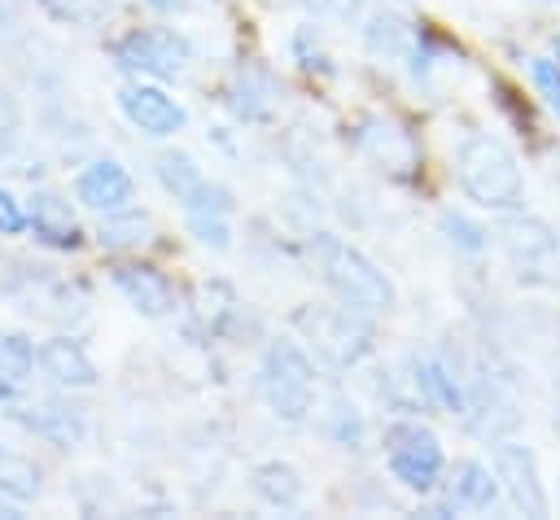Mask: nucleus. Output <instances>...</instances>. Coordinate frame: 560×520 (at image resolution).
I'll return each mask as SVG.
<instances>
[{"label": "nucleus", "instance_id": "obj_1", "mask_svg": "<svg viewBox=\"0 0 560 520\" xmlns=\"http://www.w3.org/2000/svg\"><path fill=\"white\" fill-rule=\"evenodd\" d=\"M306 253H311V267L319 271V280L332 288V297L359 315H381L394 306V284L385 280V271L363 253L354 249L350 240H341L337 232H315L306 240Z\"/></svg>", "mask_w": 560, "mask_h": 520}, {"label": "nucleus", "instance_id": "obj_2", "mask_svg": "<svg viewBox=\"0 0 560 520\" xmlns=\"http://www.w3.org/2000/svg\"><path fill=\"white\" fill-rule=\"evenodd\" d=\"M455 175L459 188L481 205V210H521L525 205V175L516 153L490 135V131H472L464 135L459 153H455Z\"/></svg>", "mask_w": 560, "mask_h": 520}, {"label": "nucleus", "instance_id": "obj_3", "mask_svg": "<svg viewBox=\"0 0 560 520\" xmlns=\"http://www.w3.org/2000/svg\"><path fill=\"white\" fill-rule=\"evenodd\" d=\"M258 393L280 419H289V424L306 419V411L315 402V363L306 358V350L298 341L267 345V354L258 363Z\"/></svg>", "mask_w": 560, "mask_h": 520}, {"label": "nucleus", "instance_id": "obj_4", "mask_svg": "<svg viewBox=\"0 0 560 520\" xmlns=\"http://www.w3.org/2000/svg\"><path fill=\"white\" fill-rule=\"evenodd\" d=\"M385 459L394 481L411 494H433L442 485V472H446L442 441L420 424H394L385 433Z\"/></svg>", "mask_w": 560, "mask_h": 520}, {"label": "nucleus", "instance_id": "obj_5", "mask_svg": "<svg viewBox=\"0 0 560 520\" xmlns=\"http://www.w3.org/2000/svg\"><path fill=\"white\" fill-rule=\"evenodd\" d=\"M114 61L131 74H149V79H179L192 61V44L179 31L166 26H149V31H131L114 44Z\"/></svg>", "mask_w": 560, "mask_h": 520}, {"label": "nucleus", "instance_id": "obj_6", "mask_svg": "<svg viewBox=\"0 0 560 520\" xmlns=\"http://www.w3.org/2000/svg\"><path fill=\"white\" fill-rule=\"evenodd\" d=\"M298 328L337 367L359 363L368 354V328H363L359 310H350V306H302L298 310Z\"/></svg>", "mask_w": 560, "mask_h": 520}, {"label": "nucleus", "instance_id": "obj_7", "mask_svg": "<svg viewBox=\"0 0 560 520\" xmlns=\"http://www.w3.org/2000/svg\"><path fill=\"white\" fill-rule=\"evenodd\" d=\"M158 179H162V188L184 205V214H197V210L232 214V192H228L223 184H214L188 153H162V157H158Z\"/></svg>", "mask_w": 560, "mask_h": 520}, {"label": "nucleus", "instance_id": "obj_8", "mask_svg": "<svg viewBox=\"0 0 560 520\" xmlns=\"http://www.w3.org/2000/svg\"><path fill=\"white\" fill-rule=\"evenodd\" d=\"M118 109L136 131H144L153 140H166V135L184 131V122H188V109L158 83H127L118 92Z\"/></svg>", "mask_w": 560, "mask_h": 520}, {"label": "nucleus", "instance_id": "obj_9", "mask_svg": "<svg viewBox=\"0 0 560 520\" xmlns=\"http://www.w3.org/2000/svg\"><path fill=\"white\" fill-rule=\"evenodd\" d=\"M109 280H114V288L122 293V302H127L136 315H144V319H166V315H175V306H179L171 280H166L162 271L144 267V262H118Z\"/></svg>", "mask_w": 560, "mask_h": 520}, {"label": "nucleus", "instance_id": "obj_10", "mask_svg": "<svg viewBox=\"0 0 560 520\" xmlns=\"http://www.w3.org/2000/svg\"><path fill=\"white\" fill-rule=\"evenodd\" d=\"M74 197L79 205H88L92 214H114V210H127L136 201V179L114 162V157H96L79 170L74 179Z\"/></svg>", "mask_w": 560, "mask_h": 520}, {"label": "nucleus", "instance_id": "obj_11", "mask_svg": "<svg viewBox=\"0 0 560 520\" xmlns=\"http://www.w3.org/2000/svg\"><path fill=\"white\" fill-rule=\"evenodd\" d=\"M494 476L499 485H508L512 503L529 516H542L547 511V494H542V481H538V463L525 446L516 441H499L494 446Z\"/></svg>", "mask_w": 560, "mask_h": 520}, {"label": "nucleus", "instance_id": "obj_12", "mask_svg": "<svg viewBox=\"0 0 560 520\" xmlns=\"http://www.w3.org/2000/svg\"><path fill=\"white\" fill-rule=\"evenodd\" d=\"M442 494H446V507L451 511H490L499 503V476L494 468H486L481 459H459L455 468L442 472Z\"/></svg>", "mask_w": 560, "mask_h": 520}, {"label": "nucleus", "instance_id": "obj_13", "mask_svg": "<svg viewBox=\"0 0 560 520\" xmlns=\"http://www.w3.org/2000/svg\"><path fill=\"white\" fill-rule=\"evenodd\" d=\"M26 227H31L35 240L48 245V249H79V245H83V227H79L70 201L57 197V192H35V197H31V205H26Z\"/></svg>", "mask_w": 560, "mask_h": 520}, {"label": "nucleus", "instance_id": "obj_14", "mask_svg": "<svg viewBox=\"0 0 560 520\" xmlns=\"http://www.w3.org/2000/svg\"><path fill=\"white\" fill-rule=\"evenodd\" d=\"M39 367L57 389H92L96 385V363L74 336H52L39 345Z\"/></svg>", "mask_w": 560, "mask_h": 520}, {"label": "nucleus", "instance_id": "obj_15", "mask_svg": "<svg viewBox=\"0 0 560 520\" xmlns=\"http://www.w3.org/2000/svg\"><path fill=\"white\" fill-rule=\"evenodd\" d=\"M18 419H22L35 437L52 441L57 450L79 446V441H83V428H88L83 411H79V406H66V402H35V406H26V415L18 411Z\"/></svg>", "mask_w": 560, "mask_h": 520}, {"label": "nucleus", "instance_id": "obj_16", "mask_svg": "<svg viewBox=\"0 0 560 520\" xmlns=\"http://www.w3.org/2000/svg\"><path fill=\"white\" fill-rule=\"evenodd\" d=\"M228 105H232L236 118H245V122L271 118V109H276V79H271L267 70H258V66L236 70V79H232V87H228Z\"/></svg>", "mask_w": 560, "mask_h": 520}, {"label": "nucleus", "instance_id": "obj_17", "mask_svg": "<svg viewBox=\"0 0 560 520\" xmlns=\"http://www.w3.org/2000/svg\"><path fill=\"white\" fill-rule=\"evenodd\" d=\"M249 485H254V494L267 503V507H298L302 503V476H298V468H289V463H280V459H267V463H258L254 472H249Z\"/></svg>", "mask_w": 560, "mask_h": 520}, {"label": "nucleus", "instance_id": "obj_18", "mask_svg": "<svg viewBox=\"0 0 560 520\" xmlns=\"http://www.w3.org/2000/svg\"><path fill=\"white\" fill-rule=\"evenodd\" d=\"M416 385H420V393H424L429 406H438V411H446V415H464V411H468L459 380H455L451 367H442L438 358H420V363H416Z\"/></svg>", "mask_w": 560, "mask_h": 520}, {"label": "nucleus", "instance_id": "obj_19", "mask_svg": "<svg viewBox=\"0 0 560 520\" xmlns=\"http://www.w3.org/2000/svg\"><path fill=\"white\" fill-rule=\"evenodd\" d=\"M96 236H101V245H105V249H140V245H149V240H153V218H149L144 210L127 205V210L101 214Z\"/></svg>", "mask_w": 560, "mask_h": 520}, {"label": "nucleus", "instance_id": "obj_20", "mask_svg": "<svg viewBox=\"0 0 560 520\" xmlns=\"http://www.w3.org/2000/svg\"><path fill=\"white\" fill-rule=\"evenodd\" d=\"M39 489H44L39 463L13 446H0V494L13 503H31V498H39Z\"/></svg>", "mask_w": 560, "mask_h": 520}, {"label": "nucleus", "instance_id": "obj_21", "mask_svg": "<svg viewBox=\"0 0 560 520\" xmlns=\"http://www.w3.org/2000/svg\"><path fill=\"white\" fill-rule=\"evenodd\" d=\"M363 149H368L381 166H398V170H402V162H398L394 153H402V157L411 162V140H407V131H398L394 122H381V118H368V122H363Z\"/></svg>", "mask_w": 560, "mask_h": 520}, {"label": "nucleus", "instance_id": "obj_22", "mask_svg": "<svg viewBox=\"0 0 560 520\" xmlns=\"http://www.w3.org/2000/svg\"><path fill=\"white\" fill-rule=\"evenodd\" d=\"M31 371H35V345L22 332H0V380L26 385Z\"/></svg>", "mask_w": 560, "mask_h": 520}, {"label": "nucleus", "instance_id": "obj_23", "mask_svg": "<svg viewBox=\"0 0 560 520\" xmlns=\"http://www.w3.org/2000/svg\"><path fill=\"white\" fill-rule=\"evenodd\" d=\"M188 218V232L206 245V249H214V253H223V249H232V223H228V214H214V210H197V214H184Z\"/></svg>", "mask_w": 560, "mask_h": 520}, {"label": "nucleus", "instance_id": "obj_24", "mask_svg": "<svg viewBox=\"0 0 560 520\" xmlns=\"http://www.w3.org/2000/svg\"><path fill=\"white\" fill-rule=\"evenodd\" d=\"M368 48L372 52H402L407 48V31H402V22L398 17H385V13H376V17H368Z\"/></svg>", "mask_w": 560, "mask_h": 520}, {"label": "nucleus", "instance_id": "obj_25", "mask_svg": "<svg viewBox=\"0 0 560 520\" xmlns=\"http://www.w3.org/2000/svg\"><path fill=\"white\" fill-rule=\"evenodd\" d=\"M529 79H534L538 96L547 101V109L560 118V61H551V57H534V61H529Z\"/></svg>", "mask_w": 560, "mask_h": 520}, {"label": "nucleus", "instance_id": "obj_26", "mask_svg": "<svg viewBox=\"0 0 560 520\" xmlns=\"http://www.w3.org/2000/svg\"><path fill=\"white\" fill-rule=\"evenodd\" d=\"M442 227H446V236H451L459 249H481V245H486V227H477V223L464 218V214H442Z\"/></svg>", "mask_w": 560, "mask_h": 520}, {"label": "nucleus", "instance_id": "obj_27", "mask_svg": "<svg viewBox=\"0 0 560 520\" xmlns=\"http://www.w3.org/2000/svg\"><path fill=\"white\" fill-rule=\"evenodd\" d=\"M18 232H26V210L9 188H0V236H18Z\"/></svg>", "mask_w": 560, "mask_h": 520}, {"label": "nucleus", "instance_id": "obj_28", "mask_svg": "<svg viewBox=\"0 0 560 520\" xmlns=\"http://www.w3.org/2000/svg\"><path fill=\"white\" fill-rule=\"evenodd\" d=\"M22 127V114H18V101L9 92H0V135H13Z\"/></svg>", "mask_w": 560, "mask_h": 520}]
</instances>
